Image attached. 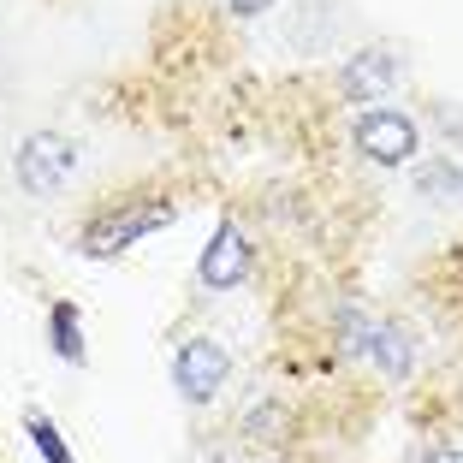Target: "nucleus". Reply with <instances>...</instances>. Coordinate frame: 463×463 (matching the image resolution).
<instances>
[{
	"mask_svg": "<svg viewBox=\"0 0 463 463\" xmlns=\"http://www.w3.org/2000/svg\"><path fill=\"white\" fill-rule=\"evenodd\" d=\"M256 273V250H250V238L232 220H220L214 238L203 244V261H196V279H203L208 291H238Z\"/></svg>",
	"mask_w": 463,
	"mask_h": 463,
	"instance_id": "39448f33",
	"label": "nucleus"
},
{
	"mask_svg": "<svg viewBox=\"0 0 463 463\" xmlns=\"http://www.w3.org/2000/svg\"><path fill=\"white\" fill-rule=\"evenodd\" d=\"M398 78H404L398 48H363V54H351V66H345V96L351 101H381Z\"/></svg>",
	"mask_w": 463,
	"mask_h": 463,
	"instance_id": "423d86ee",
	"label": "nucleus"
},
{
	"mask_svg": "<svg viewBox=\"0 0 463 463\" xmlns=\"http://www.w3.org/2000/svg\"><path fill=\"white\" fill-rule=\"evenodd\" d=\"M368 339H374V321H368L356 303H345V309H339V345L351 356H368Z\"/></svg>",
	"mask_w": 463,
	"mask_h": 463,
	"instance_id": "9d476101",
	"label": "nucleus"
},
{
	"mask_svg": "<svg viewBox=\"0 0 463 463\" xmlns=\"http://www.w3.org/2000/svg\"><path fill=\"white\" fill-rule=\"evenodd\" d=\"M422 463H463V451H458V446H451V451H428Z\"/></svg>",
	"mask_w": 463,
	"mask_h": 463,
	"instance_id": "ddd939ff",
	"label": "nucleus"
},
{
	"mask_svg": "<svg viewBox=\"0 0 463 463\" xmlns=\"http://www.w3.org/2000/svg\"><path fill=\"white\" fill-rule=\"evenodd\" d=\"M279 428H286V410H279V404H261V410H250V416H244V434L250 439H279Z\"/></svg>",
	"mask_w": 463,
	"mask_h": 463,
	"instance_id": "9b49d317",
	"label": "nucleus"
},
{
	"mask_svg": "<svg viewBox=\"0 0 463 463\" xmlns=\"http://www.w3.org/2000/svg\"><path fill=\"white\" fill-rule=\"evenodd\" d=\"M48 351L60 356V363L83 368L90 363V339H83V309L71 298H54L48 303Z\"/></svg>",
	"mask_w": 463,
	"mask_h": 463,
	"instance_id": "0eeeda50",
	"label": "nucleus"
},
{
	"mask_svg": "<svg viewBox=\"0 0 463 463\" xmlns=\"http://www.w3.org/2000/svg\"><path fill=\"white\" fill-rule=\"evenodd\" d=\"M226 374H232V356H226V345H220V339L196 333V339L178 345V356H173V386H178V398H184V404H214L220 386H226Z\"/></svg>",
	"mask_w": 463,
	"mask_h": 463,
	"instance_id": "7ed1b4c3",
	"label": "nucleus"
},
{
	"mask_svg": "<svg viewBox=\"0 0 463 463\" xmlns=\"http://www.w3.org/2000/svg\"><path fill=\"white\" fill-rule=\"evenodd\" d=\"M273 0H226V13H238V18H256V13H268Z\"/></svg>",
	"mask_w": 463,
	"mask_h": 463,
	"instance_id": "f8f14e48",
	"label": "nucleus"
},
{
	"mask_svg": "<svg viewBox=\"0 0 463 463\" xmlns=\"http://www.w3.org/2000/svg\"><path fill=\"white\" fill-rule=\"evenodd\" d=\"M356 149H363L368 161H381V166H404L422 149V131L398 108H368L363 119H356Z\"/></svg>",
	"mask_w": 463,
	"mask_h": 463,
	"instance_id": "20e7f679",
	"label": "nucleus"
},
{
	"mask_svg": "<svg viewBox=\"0 0 463 463\" xmlns=\"http://www.w3.org/2000/svg\"><path fill=\"white\" fill-rule=\"evenodd\" d=\"M368 356L381 363V374H392V381H404L410 363H416V351H410V333L404 327H374V339H368Z\"/></svg>",
	"mask_w": 463,
	"mask_h": 463,
	"instance_id": "6e6552de",
	"label": "nucleus"
},
{
	"mask_svg": "<svg viewBox=\"0 0 463 463\" xmlns=\"http://www.w3.org/2000/svg\"><path fill=\"white\" fill-rule=\"evenodd\" d=\"M71 173H78V143H71V137H60V131H30L24 143L13 149V178H18V191H30L36 203L60 196Z\"/></svg>",
	"mask_w": 463,
	"mask_h": 463,
	"instance_id": "f03ea898",
	"label": "nucleus"
},
{
	"mask_svg": "<svg viewBox=\"0 0 463 463\" xmlns=\"http://www.w3.org/2000/svg\"><path fill=\"white\" fill-rule=\"evenodd\" d=\"M24 439L36 446L42 463H78L71 446H66V434H60V422H54V416H42V410H24Z\"/></svg>",
	"mask_w": 463,
	"mask_h": 463,
	"instance_id": "1a4fd4ad",
	"label": "nucleus"
},
{
	"mask_svg": "<svg viewBox=\"0 0 463 463\" xmlns=\"http://www.w3.org/2000/svg\"><path fill=\"white\" fill-rule=\"evenodd\" d=\"M173 220H178L173 196H125V203H113V208H96V214L78 226V256H90V261L125 256L131 244H143L149 232L173 226Z\"/></svg>",
	"mask_w": 463,
	"mask_h": 463,
	"instance_id": "f257e3e1",
	"label": "nucleus"
}]
</instances>
